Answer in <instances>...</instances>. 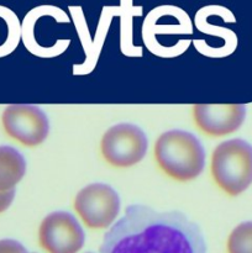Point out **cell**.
Segmentation results:
<instances>
[{
    "mask_svg": "<svg viewBox=\"0 0 252 253\" xmlns=\"http://www.w3.org/2000/svg\"><path fill=\"white\" fill-rule=\"evenodd\" d=\"M100 253H208L202 229L178 210L128 205L104 235Z\"/></svg>",
    "mask_w": 252,
    "mask_h": 253,
    "instance_id": "cell-1",
    "label": "cell"
},
{
    "mask_svg": "<svg viewBox=\"0 0 252 253\" xmlns=\"http://www.w3.org/2000/svg\"><path fill=\"white\" fill-rule=\"evenodd\" d=\"M157 165L168 177L178 182H189L203 172L205 151L197 136L184 130L162 133L155 145Z\"/></svg>",
    "mask_w": 252,
    "mask_h": 253,
    "instance_id": "cell-2",
    "label": "cell"
},
{
    "mask_svg": "<svg viewBox=\"0 0 252 253\" xmlns=\"http://www.w3.org/2000/svg\"><path fill=\"white\" fill-rule=\"evenodd\" d=\"M211 175L226 194L244 193L252 184V146L240 138L217 145L211 156Z\"/></svg>",
    "mask_w": 252,
    "mask_h": 253,
    "instance_id": "cell-3",
    "label": "cell"
},
{
    "mask_svg": "<svg viewBox=\"0 0 252 253\" xmlns=\"http://www.w3.org/2000/svg\"><path fill=\"white\" fill-rule=\"evenodd\" d=\"M147 147L146 133L138 126L128 123L118 124L108 128L100 143L104 160L118 168L131 167L142 161Z\"/></svg>",
    "mask_w": 252,
    "mask_h": 253,
    "instance_id": "cell-4",
    "label": "cell"
},
{
    "mask_svg": "<svg viewBox=\"0 0 252 253\" xmlns=\"http://www.w3.org/2000/svg\"><path fill=\"white\" fill-rule=\"evenodd\" d=\"M74 210L89 229H108L120 212V198L110 185H86L74 199Z\"/></svg>",
    "mask_w": 252,
    "mask_h": 253,
    "instance_id": "cell-5",
    "label": "cell"
},
{
    "mask_svg": "<svg viewBox=\"0 0 252 253\" xmlns=\"http://www.w3.org/2000/svg\"><path fill=\"white\" fill-rule=\"evenodd\" d=\"M1 121L5 132L27 147L41 145L49 132V121L44 111L31 104L9 105L2 113Z\"/></svg>",
    "mask_w": 252,
    "mask_h": 253,
    "instance_id": "cell-6",
    "label": "cell"
},
{
    "mask_svg": "<svg viewBox=\"0 0 252 253\" xmlns=\"http://www.w3.org/2000/svg\"><path fill=\"white\" fill-rule=\"evenodd\" d=\"M39 241L47 253H77L84 245V231L73 215L54 211L42 220Z\"/></svg>",
    "mask_w": 252,
    "mask_h": 253,
    "instance_id": "cell-7",
    "label": "cell"
},
{
    "mask_svg": "<svg viewBox=\"0 0 252 253\" xmlns=\"http://www.w3.org/2000/svg\"><path fill=\"white\" fill-rule=\"evenodd\" d=\"M193 118L203 133L220 137L235 132L241 127L246 118V106L244 104H198L193 108Z\"/></svg>",
    "mask_w": 252,
    "mask_h": 253,
    "instance_id": "cell-8",
    "label": "cell"
},
{
    "mask_svg": "<svg viewBox=\"0 0 252 253\" xmlns=\"http://www.w3.org/2000/svg\"><path fill=\"white\" fill-rule=\"evenodd\" d=\"M26 172L24 156L11 146H0V192L15 189Z\"/></svg>",
    "mask_w": 252,
    "mask_h": 253,
    "instance_id": "cell-9",
    "label": "cell"
},
{
    "mask_svg": "<svg viewBox=\"0 0 252 253\" xmlns=\"http://www.w3.org/2000/svg\"><path fill=\"white\" fill-rule=\"evenodd\" d=\"M19 22L10 11L0 9V57L14 51L19 43Z\"/></svg>",
    "mask_w": 252,
    "mask_h": 253,
    "instance_id": "cell-10",
    "label": "cell"
},
{
    "mask_svg": "<svg viewBox=\"0 0 252 253\" xmlns=\"http://www.w3.org/2000/svg\"><path fill=\"white\" fill-rule=\"evenodd\" d=\"M229 253H252V221L237 225L227 240Z\"/></svg>",
    "mask_w": 252,
    "mask_h": 253,
    "instance_id": "cell-11",
    "label": "cell"
},
{
    "mask_svg": "<svg viewBox=\"0 0 252 253\" xmlns=\"http://www.w3.org/2000/svg\"><path fill=\"white\" fill-rule=\"evenodd\" d=\"M0 253H29L20 242L15 240H0Z\"/></svg>",
    "mask_w": 252,
    "mask_h": 253,
    "instance_id": "cell-12",
    "label": "cell"
},
{
    "mask_svg": "<svg viewBox=\"0 0 252 253\" xmlns=\"http://www.w3.org/2000/svg\"><path fill=\"white\" fill-rule=\"evenodd\" d=\"M15 198V189L6 190V192H0V214L5 210L9 209L12 200Z\"/></svg>",
    "mask_w": 252,
    "mask_h": 253,
    "instance_id": "cell-13",
    "label": "cell"
}]
</instances>
